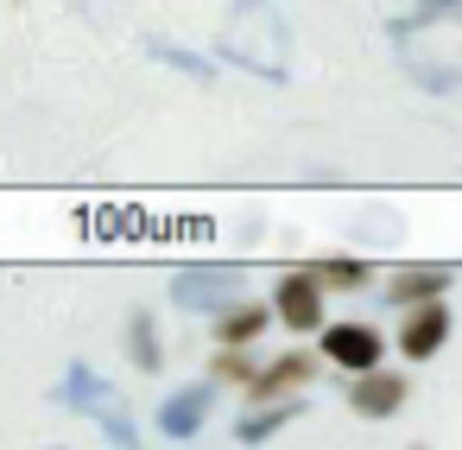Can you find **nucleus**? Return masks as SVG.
I'll list each match as a JSON object with an SVG mask.
<instances>
[{
	"mask_svg": "<svg viewBox=\"0 0 462 450\" xmlns=\"http://www.w3.org/2000/svg\"><path fill=\"white\" fill-rule=\"evenodd\" d=\"M222 58L266 83H291V26L279 14V0H228Z\"/></svg>",
	"mask_w": 462,
	"mask_h": 450,
	"instance_id": "obj_1",
	"label": "nucleus"
},
{
	"mask_svg": "<svg viewBox=\"0 0 462 450\" xmlns=\"http://www.w3.org/2000/svg\"><path fill=\"white\" fill-rule=\"evenodd\" d=\"M51 399H58V406H70V412H89V418L108 431V444H121V450H134V444H140V425L127 418V406H121L115 380H102L89 361H70Z\"/></svg>",
	"mask_w": 462,
	"mask_h": 450,
	"instance_id": "obj_2",
	"label": "nucleus"
},
{
	"mask_svg": "<svg viewBox=\"0 0 462 450\" xmlns=\"http://www.w3.org/2000/svg\"><path fill=\"white\" fill-rule=\"evenodd\" d=\"M241 273L228 267H197V273H178L171 279V305L178 311H203V317H222L228 305H241Z\"/></svg>",
	"mask_w": 462,
	"mask_h": 450,
	"instance_id": "obj_3",
	"label": "nucleus"
},
{
	"mask_svg": "<svg viewBox=\"0 0 462 450\" xmlns=\"http://www.w3.org/2000/svg\"><path fill=\"white\" fill-rule=\"evenodd\" d=\"M273 311H279V323H291V330H323V279L304 267V273H285L279 279V292H273Z\"/></svg>",
	"mask_w": 462,
	"mask_h": 450,
	"instance_id": "obj_4",
	"label": "nucleus"
},
{
	"mask_svg": "<svg viewBox=\"0 0 462 450\" xmlns=\"http://www.w3.org/2000/svg\"><path fill=\"white\" fill-rule=\"evenodd\" d=\"M323 355H329L336 368L361 374V368H380L386 342H380V330H374V323H323Z\"/></svg>",
	"mask_w": 462,
	"mask_h": 450,
	"instance_id": "obj_5",
	"label": "nucleus"
},
{
	"mask_svg": "<svg viewBox=\"0 0 462 450\" xmlns=\"http://www.w3.org/2000/svg\"><path fill=\"white\" fill-rule=\"evenodd\" d=\"M209 406H216V380H190V387H178V393L159 406V431H165L171 444H190V437L203 431Z\"/></svg>",
	"mask_w": 462,
	"mask_h": 450,
	"instance_id": "obj_6",
	"label": "nucleus"
},
{
	"mask_svg": "<svg viewBox=\"0 0 462 450\" xmlns=\"http://www.w3.org/2000/svg\"><path fill=\"white\" fill-rule=\"evenodd\" d=\"M443 342H449V311H443V298L411 305V317L399 323V355H405V361H430Z\"/></svg>",
	"mask_w": 462,
	"mask_h": 450,
	"instance_id": "obj_7",
	"label": "nucleus"
},
{
	"mask_svg": "<svg viewBox=\"0 0 462 450\" xmlns=\"http://www.w3.org/2000/svg\"><path fill=\"white\" fill-rule=\"evenodd\" d=\"M348 406H355L361 418H386V412H399V406H405V374L361 368V374H355V387H348Z\"/></svg>",
	"mask_w": 462,
	"mask_h": 450,
	"instance_id": "obj_8",
	"label": "nucleus"
},
{
	"mask_svg": "<svg viewBox=\"0 0 462 450\" xmlns=\"http://www.w3.org/2000/svg\"><path fill=\"white\" fill-rule=\"evenodd\" d=\"M449 267H405V273H393L386 279V305H399V311H411V305H424V298H443L449 292Z\"/></svg>",
	"mask_w": 462,
	"mask_h": 450,
	"instance_id": "obj_9",
	"label": "nucleus"
},
{
	"mask_svg": "<svg viewBox=\"0 0 462 450\" xmlns=\"http://www.w3.org/2000/svg\"><path fill=\"white\" fill-rule=\"evenodd\" d=\"M310 380V361L291 349V355H279L273 368H260L254 380H247V399H273V393H285V387H304Z\"/></svg>",
	"mask_w": 462,
	"mask_h": 450,
	"instance_id": "obj_10",
	"label": "nucleus"
},
{
	"mask_svg": "<svg viewBox=\"0 0 462 450\" xmlns=\"http://www.w3.org/2000/svg\"><path fill=\"white\" fill-rule=\"evenodd\" d=\"M273 317H279V311H266V305H254V298H241V305H228V311H222V323H216V336L241 349V342H254V336H260V330H266Z\"/></svg>",
	"mask_w": 462,
	"mask_h": 450,
	"instance_id": "obj_11",
	"label": "nucleus"
},
{
	"mask_svg": "<svg viewBox=\"0 0 462 450\" xmlns=\"http://www.w3.org/2000/svg\"><path fill=\"white\" fill-rule=\"evenodd\" d=\"M127 355H134L140 374H159L165 349H159V323H152V311H134V317H127Z\"/></svg>",
	"mask_w": 462,
	"mask_h": 450,
	"instance_id": "obj_12",
	"label": "nucleus"
},
{
	"mask_svg": "<svg viewBox=\"0 0 462 450\" xmlns=\"http://www.w3.org/2000/svg\"><path fill=\"white\" fill-rule=\"evenodd\" d=\"M146 58H159V64H171V70H184V77H197V83H216V64H209L203 52L178 45V39H146Z\"/></svg>",
	"mask_w": 462,
	"mask_h": 450,
	"instance_id": "obj_13",
	"label": "nucleus"
},
{
	"mask_svg": "<svg viewBox=\"0 0 462 450\" xmlns=\"http://www.w3.org/2000/svg\"><path fill=\"white\" fill-rule=\"evenodd\" d=\"M298 418V399H279V406H266V412H241V425H235V444H266L279 425H291Z\"/></svg>",
	"mask_w": 462,
	"mask_h": 450,
	"instance_id": "obj_14",
	"label": "nucleus"
},
{
	"mask_svg": "<svg viewBox=\"0 0 462 450\" xmlns=\"http://www.w3.org/2000/svg\"><path fill=\"white\" fill-rule=\"evenodd\" d=\"M405 77H411L418 89H430V96H456V89H462V77H456V70H443V64H424V58H411V64H405Z\"/></svg>",
	"mask_w": 462,
	"mask_h": 450,
	"instance_id": "obj_15",
	"label": "nucleus"
},
{
	"mask_svg": "<svg viewBox=\"0 0 462 450\" xmlns=\"http://www.w3.org/2000/svg\"><path fill=\"white\" fill-rule=\"evenodd\" d=\"M310 273H317L323 286H342V292H361V286H367V273H361V260H317Z\"/></svg>",
	"mask_w": 462,
	"mask_h": 450,
	"instance_id": "obj_16",
	"label": "nucleus"
},
{
	"mask_svg": "<svg viewBox=\"0 0 462 450\" xmlns=\"http://www.w3.org/2000/svg\"><path fill=\"white\" fill-rule=\"evenodd\" d=\"M418 20L437 26V20H462V0H418Z\"/></svg>",
	"mask_w": 462,
	"mask_h": 450,
	"instance_id": "obj_17",
	"label": "nucleus"
},
{
	"mask_svg": "<svg viewBox=\"0 0 462 450\" xmlns=\"http://www.w3.org/2000/svg\"><path fill=\"white\" fill-rule=\"evenodd\" d=\"M216 374H222V380H247L254 368H247V361L235 355V342H222V355H216Z\"/></svg>",
	"mask_w": 462,
	"mask_h": 450,
	"instance_id": "obj_18",
	"label": "nucleus"
}]
</instances>
